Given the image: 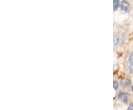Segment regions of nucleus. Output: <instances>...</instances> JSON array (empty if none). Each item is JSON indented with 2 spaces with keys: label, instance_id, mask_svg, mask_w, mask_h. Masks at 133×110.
Segmentation results:
<instances>
[{
  "label": "nucleus",
  "instance_id": "nucleus-1",
  "mask_svg": "<svg viewBox=\"0 0 133 110\" xmlns=\"http://www.w3.org/2000/svg\"><path fill=\"white\" fill-rule=\"evenodd\" d=\"M120 9H121V11L122 13H128L130 10V6H129V4L127 1L126 0H123L121 4H120Z\"/></svg>",
  "mask_w": 133,
  "mask_h": 110
},
{
  "label": "nucleus",
  "instance_id": "nucleus-2",
  "mask_svg": "<svg viewBox=\"0 0 133 110\" xmlns=\"http://www.w3.org/2000/svg\"><path fill=\"white\" fill-rule=\"evenodd\" d=\"M129 95L126 92H121L118 94V98L121 102H123L124 104H127L129 101Z\"/></svg>",
  "mask_w": 133,
  "mask_h": 110
},
{
  "label": "nucleus",
  "instance_id": "nucleus-3",
  "mask_svg": "<svg viewBox=\"0 0 133 110\" xmlns=\"http://www.w3.org/2000/svg\"><path fill=\"white\" fill-rule=\"evenodd\" d=\"M128 70L129 72L133 73V53L130 54L128 60Z\"/></svg>",
  "mask_w": 133,
  "mask_h": 110
},
{
  "label": "nucleus",
  "instance_id": "nucleus-4",
  "mask_svg": "<svg viewBox=\"0 0 133 110\" xmlns=\"http://www.w3.org/2000/svg\"><path fill=\"white\" fill-rule=\"evenodd\" d=\"M130 84H131V81L129 78H122L121 80V85L123 86L124 88L128 87L129 86H130Z\"/></svg>",
  "mask_w": 133,
  "mask_h": 110
},
{
  "label": "nucleus",
  "instance_id": "nucleus-5",
  "mask_svg": "<svg viewBox=\"0 0 133 110\" xmlns=\"http://www.w3.org/2000/svg\"><path fill=\"white\" fill-rule=\"evenodd\" d=\"M120 6V0H114L113 1V10H116Z\"/></svg>",
  "mask_w": 133,
  "mask_h": 110
},
{
  "label": "nucleus",
  "instance_id": "nucleus-6",
  "mask_svg": "<svg viewBox=\"0 0 133 110\" xmlns=\"http://www.w3.org/2000/svg\"><path fill=\"white\" fill-rule=\"evenodd\" d=\"M121 36H115L114 37V44L115 45H117L118 44L121 42Z\"/></svg>",
  "mask_w": 133,
  "mask_h": 110
},
{
  "label": "nucleus",
  "instance_id": "nucleus-7",
  "mask_svg": "<svg viewBox=\"0 0 133 110\" xmlns=\"http://www.w3.org/2000/svg\"><path fill=\"white\" fill-rule=\"evenodd\" d=\"M118 83L116 81H113V87H114L115 90H118Z\"/></svg>",
  "mask_w": 133,
  "mask_h": 110
},
{
  "label": "nucleus",
  "instance_id": "nucleus-8",
  "mask_svg": "<svg viewBox=\"0 0 133 110\" xmlns=\"http://www.w3.org/2000/svg\"><path fill=\"white\" fill-rule=\"evenodd\" d=\"M127 110H133V104H131L129 106Z\"/></svg>",
  "mask_w": 133,
  "mask_h": 110
},
{
  "label": "nucleus",
  "instance_id": "nucleus-9",
  "mask_svg": "<svg viewBox=\"0 0 133 110\" xmlns=\"http://www.w3.org/2000/svg\"><path fill=\"white\" fill-rule=\"evenodd\" d=\"M132 92H133V86H132Z\"/></svg>",
  "mask_w": 133,
  "mask_h": 110
}]
</instances>
